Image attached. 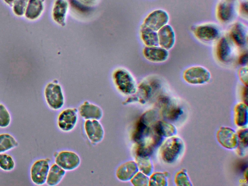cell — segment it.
<instances>
[{"mask_svg":"<svg viewBox=\"0 0 248 186\" xmlns=\"http://www.w3.org/2000/svg\"><path fill=\"white\" fill-rule=\"evenodd\" d=\"M112 78L117 90L125 95H131L137 92L136 81L127 69L123 67L116 68L112 72Z\"/></svg>","mask_w":248,"mask_h":186,"instance_id":"obj_1","label":"cell"},{"mask_svg":"<svg viewBox=\"0 0 248 186\" xmlns=\"http://www.w3.org/2000/svg\"><path fill=\"white\" fill-rule=\"evenodd\" d=\"M185 150L183 140L178 137H169L162 144L159 154L162 160L168 164L176 162Z\"/></svg>","mask_w":248,"mask_h":186,"instance_id":"obj_2","label":"cell"},{"mask_svg":"<svg viewBox=\"0 0 248 186\" xmlns=\"http://www.w3.org/2000/svg\"><path fill=\"white\" fill-rule=\"evenodd\" d=\"M44 94L47 106L53 110H59L64 103V97L62 86L58 82L51 81L45 86Z\"/></svg>","mask_w":248,"mask_h":186,"instance_id":"obj_3","label":"cell"},{"mask_svg":"<svg viewBox=\"0 0 248 186\" xmlns=\"http://www.w3.org/2000/svg\"><path fill=\"white\" fill-rule=\"evenodd\" d=\"M183 77L190 84L201 85L210 81L211 74L206 68L196 65L186 68L183 72Z\"/></svg>","mask_w":248,"mask_h":186,"instance_id":"obj_4","label":"cell"},{"mask_svg":"<svg viewBox=\"0 0 248 186\" xmlns=\"http://www.w3.org/2000/svg\"><path fill=\"white\" fill-rule=\"evenodd\" d=\"M49 168L50 164L46 159L41 158L34 161L30 170L31 182L37 186L44 185L46 182Z\"/></svg>","mask_w":248,"mask_h":186,"instance_id":"obj_5","label":"cell"},{"mask_svg":"<svg viewBox=\"0 0 248 186\" xmlns=\"http://www.w3.org/2000/svg\"><path fill=\"white\" fill-rule=\"evenodd\" d=\"M158 103L163 117L170 121H176L183 114L182 108L168 96L159 98Z\"/></svg>","mask_w":248,"mask_h":186,"instance_id":"obj_6","label":"cell"},{"mask_svg":"<svg viewBox=\"0 0 248 186\" xmlns=\"http://www.w3.org/2000/svg\"><path fill=\"white\" fill-rule=\"evenodd\" d=\"M170 17L168 13L163 9H156L149 13L142 23L144 26L157 31L168 24Z\"/></svg>","mask_w":248,"mask_h":186,"instance_id":"obj_7","label":"cell"},{"mask_svg":"<svg viewBox=\"0 0 248 186\" xmlns=\"http://www.w3.org/2000/svg\"><path fill=\"white\" fill-rule=\"evenodd\" d=\"M80 161L79 155L71 151H62L55 158V163L65 171L76 169L79 166Z\"/></svg>","mask_w":248,"mask_h":186,"instance_id":"obj_8","label":"cell"},{"mask_svg":"<svg viewBox=\"0 0 248 186\" xmlns=\"http://www.w3.org/2000/svg\"><path fill=\"white\" fill-rule=\"evenodd\" d=\"M78 121V111L76 109L68 108L61 111L57 118V125L62 131L68 132L76 126Z\"/></svg>","mask_w":248,"mask_h":186,"instance_id":"obj_9","label":"cell"},{"mask_svg":"<svg viewBox=\"0 0 248 186\" xmlns=\"http://www.w3.org/2000/svg\"><path fill=\"white\" fill-rule=\"evenodd\" d=\"M69 8L68 0H54L51 11L53 21L61 27H65Z\"/></svg>","mask_w":248,"mask_h":186,"instance_id":"obj_10","label":"cell"},{"mask_svg":"<svg viewBox=\"0 0 248 186\" xmlns=\"http://www.w3.org/2000/svg\"><path fill=\"white\" fill-rule=\"evenodd\" d=\"M192 31L197 39L206 42L217 40L220 34L219 30L216 25L208 23L197 25Z\"/></svg>","mask_w":248,"mask_h":186,"instance_id":"obj_11","label":"cell"},{"mask_svg":"<svg viewBox=\"0 0 248 186\" xmlns=\"http://www.w3.org/2000/svg\"><path fill=\"white\" fill-rule=\"evenodd\" d=\"M217 138L218 142L225 148L234 149L237 147L238 139L237 133L231 127H221L217 131Z\"/></svg>","mask_w":248,"mask_h":186,"instance_id":"obj_12","label":"cell"},{"mask_svg":"<svg viewBox=\"0 0 248 186\" xmlns=\"http://www.w3.org/2000/svg\"><path fill=\"white\" fill-rule=\"evenodd\" d=\"M84 127L86 135L91 142L98 143L102 141L104 137V130L98 120H86Z\"/></svg>","mask_w":248,"mask_h":186,"instance_id":"obj_13","label":"cell"},{"mask_svg":"<svg viewBox=\"0 0 248 186\" xmlns=\"http://www.w3.org/2000/svg\"><path fill=\"white\" fill-rule=\"evenodd\" d=\"M142 53L147 61L155 63L165 62L169 57V51L159 46H145L143 49Z\"/></svg>","mask_w":248,"mask_h":186,"instance_id":"obj_14","label":"cell"},{"mask_svg":"<svg viewBox=\"0 0 248 186\" xmlns=\"http://www.w3.org/2000/svg\"><path fill=\"white\" fill-rule=\"evenodd\" d=\"M159 46L169 50L175 43L174 31L169 24H167L157 31Z\"/></svg>","mask_w":248,"mask_h":186,"instance_id":"obj_15","label":"cell"},{"mask_svg":"<svg viewBox=\"0 0 248 186\" xmlns=\"http://www.w3.org/2000/svg\"><path fill=\"white\" fill-rule=\"evenodd\" d=\"M80 116L87 120H100L103 115L102 109L98 106L85 101L80 105L78 108Z\"/></svg>","mask_w":248,"mask_h":186,"instance_id":"obj_16","label":"cell"},{"mask_svg":"<svg viewBox=\"0 0 248 186\" xmlns=\"http://www.w3.org/2000/svg\"><path fill=\"white\" fill-rule=\"evenodd\" d=\"M139 171L137 163L134 161H128L120 165L116 171L117 178L122 182L130 181Z\"/></svg>","mask_w":248,"mask_h":186,"instance_id":"obj_17","label":"cell"},{"mask_svg":"<svg viewBox=\"0 0 248 186\" xmlns=\"http://www.w3.org/2000/svg\"><path fill=\"white\" fill-rule=\"evenodd\" d=\"M45 8V0H29L24 16L30 21L38 19Z\"/></svg>","mask_w":248,"mask_h":186,"instance_id":"obj_18","label":"cell"},{"mask_svg":"<svg viewBox=\"0 0 248 186\" xmlns=\"http://www.w3.org/2000/svg\"><path fill=\"white\" fill-rule=\"evenodd\" d=\"M216 55L217 59L221 62L226 63L230 61L232 53L231 44L225 37L220 38L216 46Z\"/></svg>","mask_w":248,"mask_h":186,"instance_id":"obj_19","label":"cell"},{"mask_svg":"<svg viewBox=\"0 0 248 186\" xmlns=\"http://www.w3.org/2000/svg\"><path fill=\"white\" fill-rule=\"evenodd\" d=\"M230 36L232 41L238 46L243 47L247 43V31L240 22L235 23L230 31Z\"/></svg>","mask_w":248,"mask_h":186,"instance_id":"obj_20","label":"cell"},{"mask_svg":"<svg viewBox=\"0 0 248 186\" xmlns=\"http://www.w3.org/2000/svg\"><path fill=\"white\" fill-rule=\"evenodd\" d=\"M216 15L219 21L222 23L230 22L234 16L233 5L227 1H220L217 7Z\"/></svg>","mask_w":248,"mask_h":186,"instance_id":"obj_21","label":"cell"},{"mask_svg":"<svg viewBox=\"0 0 248 186\" xmlns=\"http://www.w3.org/2000/svg\"><path fill=\"white\" fill-rule=\"evenodd\" d=\"M140 38L145 46H158L157 31H155L141 24L140 29Z\"/></svg>","mask_w":248,"mask_h":186,"instance_id":"obj_22","label":"cell"},{"mask_svg":"<svg viewBox=\"0 0 248 186\" xmlns=\"http://www.w3.org/2000/svg\"><path fill=\"white\" fill-rule=\"evenodd\" d=\"M154 131L162 138H169L174 136L177 134L176 127L165 121H158L153 127Z\"/></svg>","mask_w":248,"mask_h":186,"instance_id":"obj_23","label":"cell"},{"mask_svg":"<svg viewBox=\"0 0 248 186\" xmlns=\"http://www.w3.org/2000/svg\"><path fill=\"white\" fill-rule=\"evenodd\" d=\"M66 173V171L56 163L49 168L46 182L47 185L53 186L58 185L62 180Z\"/></svg>","mask_w":248,"mask_h":186,"instance_id":"obj_24","label":"cell"},{"mask_svg":"<svg viewBox=\"0 0 248 186\" xmlns=\"http://www.w3.org/2000/svg\"><path fill=\"white\" fill-rule=\"evenodd\" d=\"M234 122L240 127H244L248 124V106L245 103L236 104L234 109Z\"/></svg>","mask_w":248,"mask_h":186,"instance_id":"obj_25","label":"cell"},{"mask_svg":"<svg viewBox=\"0 0 248 186\" xmlns=\"http://www.w3.org/2000/svg\"><path fill=\"white\" fill-rule=\"evenodd\" d=\"M18 146L17 140L12 135L8 133L0 134V153H6Z\"/></svg>","mask_w":248,"mask_h":186,"instance_id":"obj_26","label":"cell"},{"mask_svg":"<svg viewBox=\"0 0 248 186\" xmlns=\"http://www.w3.org/2000/svg\"><path fill=\"white\" fill-rule=\"evenodd\" d=\"M139 170L147 176H150L153 172L154 166L150 156L137 155L135 157Z\"/></svg>","mask_w":248,"mask_h":186,"instance_id":"obj_27","label":"cell"},{"mask_svg":"<svg viewBox=\"0 0 248 186\" xmlns=\"http://www.w3.org/2000/svg\"><path fill=\"white\" fill-rule=\"evenodd\" d=\"M70 7L83 13L88 12L97 4L98 0H68Z\"/></svg>","mask_w":248,"mask_h":186,"instance_id":"obj_28","label":"cell"},{"mask_svg":"<svg viewBox=\"0 0 248 186\" xmlns=\"http://www.w3.org/2000/svg\"><path fill=\"white\" fill-rule=\"evenodd\" d=\"M237 134L238 139L237 152L240 155H244L248 148V129H239Z\"/></svg>","mask_w":248,"mask_h":186,"instance_id":"obj_29","label":"cell"},{"mask_svg":"<svg viewBox=\"0 0 248 186\" xmlns=\"http://www.w3.org/2000/svg\"><path fill=\"white\" fill-rule=\"evenodd\" d=\"M16 167L13 157L6 153H0V169L4 171H11Z\"/></svg>","mask_w":248,"mask_h":186,"instance_id":"obj_30","label":"cell"},{"mask_svg":"<svg viewBox=\"0 0 248 186\" xmlns=\"http://www.w3.org/2000/svg\"><path fill=\"white\" fill-rule=\"evenodd\" d=\"M149 178V186H166L168 185L167 175L166 172H155L152 173Z\"/></svg>","mask_w":248,"mask_h":186,"instance_id":"obj_31","label":"cell"},{"mask_svg":"<svg viewBox=\"0 0 248 186\" xmlns=\"http://www.w3.org/2000/svg\"><path fill=\"white\" fill-rule=\"evenodd\" d=\"M12 120L11 115L6 106L0 102V128L8 127Z\"/></svg>","mask_w":248,"mask_h":186,"instance_id":"obj_32","label":"cell"},{"mask_svg":"<svg viewBox=\"0 0 248 186\" xmlns=\"http://www.w3.org/2000/svg\"><path fill=\"white\" fill-rule=\"evenodd\" d=\"M29 0H15L11 5L13 14L18 17L24 15Z\"/></svg>","mask_w":248,"mask_h":186,"instance_id":"obj_33","label":"cell"},{"mask_svg":"<svg viewBox=\"0 0 248 186\" xmlns=\"http://www.w3.org/2000/svg\"><path fill=\"white\" fill-rule=\"evenodd\" d=\"M131 184L134 186H149V178L148 176L141 171H138L130 180Z\"/></svg>","mask_w":248,"mask_h":186,"instance_id":"obj_34","label":"cell"},{"mask_svg":"<svg viewBox=\"0 0 248 186\" xmlns=\"http://www.w3.org/2000/svg\"><path fill=\"white\" fill-rule=\"evenodd\" d=\"M174 181L177 186H191L192 184L186 173L184 171H180L175 175Z\"/></svg>","mask_w":248,"mask_h":186,"instance_id":"obj_35","label":"cell"},{"mask_svg":"<svg viewBox=\"0 0 248 186\" xmlns=\"http://www.w3.org/2000/svg\"><path fill=\"white\" fill-rule=\"evenodd\" d=\"M248 67L247 66H243L239 69L238 75L242 82L247 87L248 86Z\"/></svg>","mask_w":248,"mask_h":186,"instance_id":"obj_36","label":"cell"},{"mask_svg":"<svg viewBox=\"0 0 248 186\" xmlns=\"http://www.w3.org/2000/svg\"><path fill=\"white\" fill-rule=\"evenodd\" d=\"M240 12L244 16H247L248 15V3L247 2H243L240 5Z\"/></svg>","mask_w":248,"mask_h":186,"instance_id":"obj_37","label":"cell"},{"mask_svg":"<svg viewBox=\"0 0 248 186\" xmlns=\"http://www.w3.org/2000/svg\"><path fill=\"white\" fill-rule=\"evenodd\" d=\"M248 55L247 53H245L242 55L239 60V63L242 65H245L247 63Z\"/></svg>","mask_w":248,"mask_h":186,"instance_id":"obj_38","label":"cell"},{"mask_svg":"<svg viewBox=\"0 0 248 186\" xmlns=\"http://www.w3.org/2000/svg\"><path fill=\"white\" fill-rule=\"evenodd\" d=\"M15 0H2L3 2L7 5L11 6Z\"/></svg>","mask_w":248,"mask_h":186,"instance_id":"obj_39","label":"cell"}]
</instances>
